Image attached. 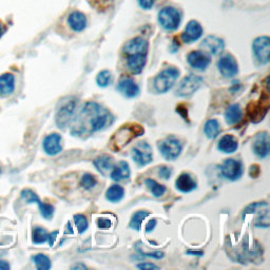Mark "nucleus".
<instances>
[{
	"label": "nucleus",
	"instance_id": "1",
	"mask_svg": "<svg viewBox=\"0 0 270 270\" xmlns=\"http://www.w3.org/2000/svg\"><path fill=\"white\" fill-rule=\"evenodd\" d=\"M114 121L112 114L106 108L95 102L86 103L73 115L71 121V134L86 136L102 131Z\"/></svg>",
	"mask_w": 270,
	"mask_h": 270
},
{
	"label": "nucleus",
	"instance_id": "2",
	"mask_svg": "<svg viewBox=\"0 0 270 270\" xmlns=\"http://www.w3.org/2000/svg\"><path fill=\"white\" fill-rule=\"evenodd\" d=\"M145 133L144 128L138 124L124 125L121 129L117 130L113 137L111 138V147L114 151H119L134 138L141 136Z\"/></svg>",
	"mask_w": 270,
	"mask_h": 270
},
{
	"label": "nucleus",
	"instance_id": "3",
	"mask_svg": "<svg viewBox=\"0 0 270 270\" xmlns=\"http://www.w3.org/2000/svg\"><path fill=\"white\" fill-rule=\"evenodd\" d=\"M76 98L68 97L61 103V106L57 109L55 121L58 128L65 129L72 121V117L75 113Z\"/></svg>",
	"mask_w": 270,
	"mask_h": 270
},
{
	"label": "nucleus",
	"instance_id": "4",
	"mask_svg": "<svg viewBox=\"0 0 270 270\" xmlns=\"http://www.w3.org/2000/svg\"><path fill=\"white\" fill-rule=\"evenodd\" d=\"M254 214V225L258 228L269 227V205L267 202H257L249 205L245 210L243 215Z\"/></svg>",
	"mask_w": 270,
	"mask_h": 270
},
{
	"label": "nucleus",
	"instance_id": "5",
	"mask_svg": "<svg viewBox=\"0 0 270 270\" xmlns=\"http://www.w3.org/2000/svg\"><path fill=\"white\" fill-rule=\"evenodd\" d=\"M179 76V71L174 68H167L154 78V88L158 93H166L173 87Z\"/></svg>",
	"mask_w": 270,
	"mask_h": 270
},
{
	"label": "nucleus",
	"instance_id": "6",
	"mask_svg": "<svg viewBox=\"0 0 270 270\" xmlns=\"http://www.w3.org/2000/svg\"><path fill=\"white\" fill-rule=\"evenodd\" d=\"M158 149L167 161H174L183 151V145L175 136H168L158 142Z\"/></svg>",
	"mask_w": 270,
	"mask_h": 270
},
{
	"label": "nucleus",
	"instance_id": "7",
	"mask_svg": "<svg viewBox=\"0 0 270 270\" xmlns=\"http://www.w3.org/2000/svg\"><path fill=\"white\" fill-rule=\"evenodd\" d=\"M182 22V16L175 8L167 7L158 13V23L167 31H175Z\"/></svg>",
	"mask_w": 270,
	"mask_h": 270
},
{
	"label": "nucleus",
	"instance_id": "8",
	"mask_svg": "<svg viewBox=\"0 0 270 270\" xmlns=\"http://www.w3.org/2000/svg\"><path fill=\"white\" fill-rule=\"evenodd\" d=\"M133 161L139 166L145 167L152 162L153 151L147 142H139L132 149Z\"/></svg>",
	"mask_w": 270,
	"mask_h": 270
},
{
	"label": "nucleus",
	"instance_id": "9",
	"mask_svg": "<svg viewBox=\"0 0 270 270\" xmlns=\"http://www.w3.org/2000/svg\"><path fill=\"white\" fill-rule=\"evenodd\" d=\"M202 83L203 81L201 77L190 74L183 78L182 82L178 84L175 93L177 96L181 97L190 96L197 91L199 87L202 86Z\"/></svg>",
	"mask_w": 270,
	"mask_h": 270
},
{
	"label": "nucleus",
	"instance_id": "10",
	"mask_svg": "<svg viewBox=\"0 0 270 270\" xmlns=\"http://www.w3.org/2000/svg\"><path fill=\"white\" fill-rule=\"evenodd\" d=\"M269 109V97L268 94H265L264 97L259 99L258 103H250L247 107V113L249 118L253 123H258L264 119L266 113Z\"/></svg>",
	"mask_w": 270,
	"mask_h": 270
},
{
	"label": "nucleus",
	"instance_id": "11",
	"mask_svg": "<svg viewBox=\"0 0 270 270\" xmlns=\"http://www.w3.org/2000/svg\"><path fill=\"white\" fill-rule=\"evenodd\" d=\"M252 50L255 58L262 65H266L269 63L270 39L268 36H261L255 38L252 43Z\"/></svg>",
	"mask_w": 270,
	"mask_h": 270
},
{
	"label": "nucleus",
	"instance_id": "12",
	"mask_svg": "<svg viewBox=\"0 0 270 270\" xmlns=\"http://www.w3.org/2000/svg\"><path fill=\"white\" fill-rule=\"evenodd\" d=\"M222 174L229 181H236L243 175V164L234 158L225 159L221 167Z\"/></svg>",
	"mask_w": 270,
	"mask_h": 270
},
{
	"label": "nucleus",
	"instance_id": "13",
	"mask_svg": "<svg viewBox=\"0 0 270 270\" xmlns=\"http://www.w3.org/2000/svg\"><path fill=\"white\" fill-rule=\"evenodd\" d=\"M217 67L219 72H221V74L226 78H232L238 72V65L235 61V58L230 54H227L219 58Z\"/></svg>",
	"mask_w": 270,
	"mask_h": 270
},
{
	"label": "nucleus",
	"instance_id": "14",
	"mask_svg": "<svg viewBox=\"0 0 270 270\" xmlns=\"http://www.w3.org/2000/svg\"><path fill=\"white\" fill-rule=\"evenodd\" d=\"M62 136L58 133H52L49 134L45 139H44V150L48 155H57L58 153L62 152L63 150V145H62Z\"/></svg>",
	"mask_w": 270,
	"mask_h": 270
},
{
	"label": "nucleus",
	"instance_id": "15",
	"mask_svg": "<svg viewBox=\"0 0 270 270\" xmlns=\"http://www.w3.org/2000/svg\"><path fill=\"white\" fill-rule=\"evenodd\" d=\"M201 48L205 52L211 55H218L224 51L225 44L222 38L216 36H208L201 44Z\"/></svg>",
	"mask_w": 270,
	"mask_h": 270
},
{
	"label": "nucleus",
	"instance_id": "16",
	"mask_svg": "<svg viewBox=\"0 0 270 270\" xmlns=\"http://www.w3.org/2000/svg\"><path fill=\"white\" fill-rule=\"evenodd\" d=\"M203 35V28L196 21L189 22L186 26L184 33L182 34V41L185 44H191L196 41Z\"/></svg>",
	"mask_w": 270,
	"mask_h": 270
},
{
	"label": "nucleus",
	"instance_id": "17",
	"mask_svg": "<svg viewBox=\"0 0 270 270\" xmlns=\"http://www.w3.org/2000/svg\"><path fill=\"white\" fill-rule=\"evenodd\" d=\"M252 150L254 154L259 158H265L269 155V135L267 132L256 134L253 141Z\"/></svg>",
	"mask_w": 270,
	"mask_h": 270
},
{
	"label": "nucleus",
	"instance_id": "18",
	"mask_svg": "<svg viewBox=\"0 0 270 270\" xmlns=\"http://www.w3.org/2000/svg\"><path fill=\"white\" fill-rule=\"evenodd\" d=\"M187 62L193 69L204 71L210 65V58L201 51H192L188 54Z\"/></svg>",
	"mask_w": 270,
	"mask_h": 270
},
{
	"label": "nucleus",
	"instance_id": "19",
	"mask_svg": "<svg viewBox=\"0 0 270 270\" xmlns=\"http://www.w3.org/2000/svg\"><path fill=\"white\" fill-rule=\"evenodd\" d=\"M148 48L149 45L145 41L144 38L136 37L129 41L125 47H124V52L127 55H132V54H146L148 53Z\"/></svg>",
	"mask_w": 270,
	"mask_h": 270
},
{
	"label": "nucleus",
	"instance_id": "20",
	"mask_svg": "<svg viewBox=\"0 0 270 270\" xmlns=\"http://www.w3.org/2000/svg\"><path fill=\"white\" fill-rule=\"evenodd\" d=\"M117 90L128 98L136 97L139 94V88L137 84L130 77L122 78L121 82L118 83Z\"/></svg>",
	"mask_w": 270,
	"mask_h": 270
},
{
	"label": "nucleus",
	"instance_id": "21",
	"mask_svg": "<svg viewBox=\"0 0 270 270\" xmlns=\"http://www.w3.org/2000/svg\"><path fill=\"white\" fill-rule=\"evenodd\" d=\"M175 187L183 193H189L196 189V182L189 173H182L175 181Z\"/></svg>",
	"mask_w": 270,
	"mask_h": 270
},
{
	"label": "nucleus",
	"instance_id": "22",
	"mask_svg": "<svg viewBox=\"0 0 270 270\" xmlns=\"http://www.w3.org/2000/svg\"><path fill=\"white\" fill-rule=\"evenodd\" d=\"M238 148V143L236 141V138L231 135V134H227L224 135L221 139H219L217 149L219 151L226 153V154H231L235 152Z\"/></svg>",
	"mask_w": 270,
	"mask_h": 270
},
{
	"label": "nucleus",
	"instance_id": "23",
	"mask_svg": "<svg viewBox=\"0 0 270 270\" xmlns=\"http://www.w3.org/2000/svg\"><path fill=\"white\" fill-rule=\"evenodd\" d=\"M146 62H147L146 54H132L129 55L127 59L128 67L134 74H138L143 71L144 67L146 66Z\"/></svg>",
	"mask_w": 270,
	"mask_h": 270
},
{
	"label": "nucleus",
	"instance_id": "24",
	"mask_svg": "<svg viewBox=\"0 0 270 270\" xmlns=\"http://www.w3.org/2000/svg\"><path fill=\"white\" fill-rule=\"evenodd\" d=\"M130 167L127 162L121 161L116 166H113L110 177H111L115 182H121L123 179H127L130 177Z\"/></svg>",
	"mask_w": 270,
	"mask_h": 270
},
{
	"label": "nucleus",
	"instance_id": "25",
	"mask_svg": "<svg viewBox=\"0 0 270 270\" xmlns=\"http://www.w3.org/2000/svg\"><path fill=\"white\" fill-rule=\"evenodd\" d=\"M68 23L74 32H82L87 27V18L82 12L75 11L70 14Z\"/></svg>",
	"mask_w": 270,
	"mask_h": 270
},
{
	"label": "nucleus",
	"instance_id": "26",
	"mask_svg": "<svg viewBox=\"0 0 270 270\" xmlns=\"http://www.w3.org/2000/svg\"><path fill=\"white\" fill-rule=\"evenodd\" d=\"M15 90V77L11 73H6L0 76V95L9 96Z\"/></svg>",
	"mask_w": 270,
	"mask_h": 270
},
{
	"label": "nucleus",
	"instance_id": "27",
	"mask_svg": "<svg viewBox=\"0 0 270 270\" xmlns=\"http://www.w3.org/2000/svg\"><path fill=\"white\" fill-rule=\"evenodd\" d=\"M243 117V111L237 104L229 106L225 111V121L228 125H234L241 121Z\"/></svg>",
	"mask_w": 270,
	"mask_h": 270
},
{
	"label": "nucleus",
	"instance_id": "28",
	"mask_svg": "<svg viewBox=\"0 0 270 270\" xmlns=\"http://www.w3.org/2000/svg\"><path fill=\"white\" fill-rule=\"evenodd\" d=\"M93 165L103 175H107L113 168V158L109 155H102L95 159Z\"/></svg>",
	"mask_w": 270,
	"mask_h": 270
},
{
	"label": "nucleus",
	"instance_id": "29",
	"mask_svg": "<svg viewBox=\"0 0 270 270\" xmlns=\"http://www.w3.org/2000/svg\"><path fill=\"white\" fill-rule=\"evenodd\" d=\"M124 195H125V190L122 186H119V185H112L111 187L108 188L106 192V198L111 203L119 202L124 197Z\"/></svg>",
	"mask_w": 270,
	"mask_h": 270
},
{
	"label": "nucleus",
	"instance_id": "30",
	"mask_svg": "<svg viewBox=\"0 0 270 270\" xmlns=\"http://www.w3.org/2000/svg\"><path fill=\"white\" fill-rule=\"evenodd\" d=\"M219 131H221V128H219V123L216 121V119H209V121L205 124V127H204V133L205 135L210 138V139H213L215 138Z\"/></svg>",
	"mask_w": 270,
	"mask_h": 270
},
{
	"label": "nucleus",
	"instance_id": "31",
	"mask_svg": "<svg viewBox=\"0 0 270 270\" xmlns=\"http://www.w3.org/2000/svg\"><path fill=\"white\" fill-rule=\"evenodd\" d=\"M148 215H149L148 211H145V210H139V211L135 212L132 215L131 221H130V224H129V227L134 229V230H137V231L138 230H141L142 224Z\"/></svg>",
	"mask_w": 270,
	"mask_h": 270
},
{
	"label": "nucleus",
	"instance_id": "32",
	"mask_svg": "<svg viewBox=\"0 0 270 270\" xmlns=\"http://www.w3.org/2000/svg\"><path fill=\"white\" fill-rule=\"evenodd\" d=\"M145 184L150 191H151L153 196H155V197L162 196L166 192V187L164 185L158 184L156 181H154V179H152V178H147L145 181Z\"/></svg>",
	"mask_w": 270,
	"mask_h": 270
},
{
	"label": "nucleus",
	"instance_id": "33",
	"mask_svg": "<svg viewBox=\"0 0 270 270\" xmlns=\"http://www.w3.org/2000/svg\"><path fill=\"white\" fill-rule=\"evenodd\" d=\"M32 259H33V262L38 270H48L52 266L51 259L49 258V256H47L46 254H43V253H38V254L33 255Z\"/></svg>",
	"mask_w": 270,
	"mask_h": 270
},
{
	"label": "nucleus",
	"instance_id": "34",
	"mask_svg": "<svg viewBox=\"0 0 270 270\" xmlns=\"http://www.w3.org/2000/svg\"><path fill=\"white\" fill-rule=\"evenodd\" d=\"M49 233L43 227H34L32 232V241L35 245H41L48 241Z\"/></svg>",
	"mask_w": 270,
	"mask_h": 270
},
{
	"label": "nucleus",
	"instance_id": "35",
	"mask_svg": "<svg viewBox=\"0 0 270 270\" xmlns=\"http://www.w3.org/2000/svg\"><path fill=\"white\" fill-rule=\"evenodd\" d=\"M96 83L98 85V87L101 88H106L108 87L110 84L112 83V74L110 73L107 70H104V71L99 72L97 77H96Z\"/></svg>",
	"mask_w": 270,
	"mask_h": 270
},
{
	"label": "nucleus",
	"instance_id": "36",
	"mask_svg": "<svg viewBox=\"0 0 270 270\" xmlns=\"http://www.w3.org/2000/svg\"><path fill=\"white\" fill-rule=\"evenodd\" d=\"M22 197L23 199L28 203V204H32V203H36L37 205L41 203V198L38 197V195L33 191L31 189H24L22 191Z\"/></svg>",
	"mask_w": 270,
	"mask_h": 270
},
{
	"label": "nucleus",
	"instance_id": "37",
	"mask_svg": "<svg viewBox=\"0 0 270 270\" xmlns=\"http://www.w3.org/2000/svg\"><path fill=\"white\" fill-rule=\"evenodd\" d=\"M73 219H74V223L76 225L78 232L81 234L84 233L86 230L88 229V226H89L88 221H87V217L85 215H83V214H76V215H74Z\"/></svg>",
	"mask_w": 270,
	"mask_h": 270
},
{
	"label": "nucleus",
	"instance_id": "38",
	"mask_svg": "<svg viewBox=\"0 0 270 270\" xmlns=\"http://www.w3.org/2000/svg\"><path fill=\"white\" fill-rule=\"evenodd\" d=\"M97 181L96 177L90 173H86L83 175L82 179H81V186L85 189V190H90L92 189L93 187H95Z\"/></svg>",
	"mask_w": 270,
	"mask_h": 270
},
{
	"label": "nucleus",
	"instance_id": "39",
	"mask_svg": "<svg viewBox=\"0 0 270 270\" xmlns=\"http://www.w3.org/2000/svg\"><path fill=\"white\" fill-rule=\"evenodd\" d=\"M39 210H41V214L46 218V219H51L54 214V207L51 204H45L41 202L38 204Z\"/></svg>",
	"mask_w": 270,
	"mask_h": 270
},
{
	"label": "nucleus",
	"instance_id": "40",
	"mask_svg": "<svg viewBox=\"0 0 270 270\" xmlns=\"http://www.w3.org/2000/svg\"><path fill=\"white\" fill-rule=\"evenodd\" d=\"M111 226H112L111 219H109V218H107V217H99V218L97 219V227H98L99 229L107 230V229H109Z\"/></svg>",
	"mask_w": 270,
	"mask_h": 270
},
{
	"label": "nucleus",
	"instance_id": "41",
	"mask_svg": "<svg viewBox=\"0 0 270 270\" xmlns=\"http://www.w3.org/2000/svg\"><path fill=\"white\" fill-rule=\"evenodd\" d=\"M158 173L163 178L169 179L170 176H171V174H172V169L170 167H167V166H162V167H159Z\"/></svg>",
	"mask_w": 270,
	"mask_h": 270
},
{
	"label": "nucleus",
	"instance_id": "42",
	"mask_svg": "<svg viewBox=\"0 0 270 270\" xmlns=\"http://www.w3.org/2000/svg\"><path fill=\"white\" fill-rule=\"evenodd\" d=\"M176 112L182 116L183 119H185V121L188 122V110H187L186 105H184V104L178 105L176 107Z\"/></svg>",
	"mask_w": 270,
	"mask_h": 270
},
{
	"label": "nucleus",
	"instance_id": "43",
	"mask_svg": "<svg viewBox=\"0 0 270 270\" xmlns=\"http://www.w3.org/2000/svg\"><path fill=\"white\" fill-rule=\"evenodd\" d=\"M137 3L143 9L150 10L154 5V0H137Z\"/></svg>",
	"mask_w": 270,
	"mask_h": 270
},
{
	"label": "nucleus",
	"instance_id": "44",
	"mask_svg": "<svg viewBox=\"0 0 270 270\" xmlns=\"http://www.w3.org/2000/svg\"><path fill=\"white\" fill-rule=\"evenodd\" d=\"M139 253H142L143 255L145 256H148V257H154V258H162L164 257V253L161 252V251H155V252H147V253H144L142 250H138Z\"/></svg>",
	"mask_w": 270,
	"mask_h": 270
},
{
	"label": "nucleus",
	"instance_id": "45",
	"mask_svg": "<svg viewBox=\"0 0 270 270\" xmlns=\"http://www.w3.org/2000/svg\"><path fill=\"white\" fill-rule=\"evenodd\" d=\"M249 174H250V176L253 177V178L257 177L258 174H259V167H258V165H252L251 167H250V169H249Z\"/></svg>",
	"mask_w": 270,
	"mask_h": 270
},
{
	"label": "nucleus",
	"instance_id": "46",
	"mask_svg": "<svg viewBox=\"0 0 270 270\" xmlns=\"http://www.w3.org/2000/svg\"><path fill=\"white\" fill-rule=\"evenodd\" d=\"M155 226H156V221H155L154 218H152L151 221H149V222H148V224L146 225V232H147V233H149V232L153 231L154 228H155Z\"/></svg>",
	"mask_w": 270,
	"mask_h": 270
},
{
	"label": "nucleus",
	"instance_id": "47",
	"mask_svg": "<svg viewBox=\"0 0 270 270\" xmlns=\"http://www.w3.org/2000/svg\"><path fill=\"white\" fill-rule=\"evenodd\" d=\"M137 268H139V269H158V266L151 264V263H143V264H138Z\"/></svg>",
	"mask_w": 270,
	"mask_h": 270
},
{
	"label": "nucleus",
	"instance_id": "48",
	"mask_svg": "<svg viewBox=\"0 0 270 270\" xmlns=\"http://www.w3.org/2000/svg\"><path fill=\"white\" fill-rule=\"evenodd\" d=\"M57 234H58V231H54V232H52L51 234H49L48 241H49L50 246H53V244H54V242H55V239H56V237H57Z\"/></svg>",
	"mask_w": 270,
	"mask_h": 270
},
{
	"label": "nucleus",
	"instance_id": "49",
	"mask_svg": "<svg viewBox=\"0 0 270 270\" xmlns=\"http://www.w3.org/2000/svg\"><path fill=\"white\" fill-rule=\"evenodd\" d=\"M10 269V265L8 262L3 261V259H0V270H9Z\"/></svg>",
	"mask_w": 270,
	"mask_h": 270
},
{
	"label": "nucleus",
	"instance_id": "50",
	"mask_svg": "<svg viewBox=\"0 0 270 270\" xmlns=\"http://www.w3.org/2000/svg\"><path fill=\"white\" fill-rule=\"evenodd\" d=\"M86 268H87L86 265H84L82 263H78V264L72 266V269H86Z\"/></svg>",
	"mask_w": 270,
	"mask_h": 270
},
{
	"label": "nucleus",
	"instance_id": "51",
	"mask_svg": "<svg viewBox=\"0 0 270 270\" xmlns=\"http://www.w3.org/2000/svg\"><path fill=\"white\" fill-rule=\"evenodd\" d=\"M188 253L189 254H198V255H203V252H201V251H199V252H192V251H188Z\"/></svg>",
	"mask_w": 270,
	"mask_h": 270
},
{
	"label": "nucleus",
	"instance_id": "52",
	"mask_svg": "<svg viewBox=\"0 0 270 270\" xmlns=\"http://www.w3.org/2000/svg\"><path fill=\"white\" fill-rule=\"evenodd\" d=\"M3 32H4V26H3L2 23H0V37H2Z\"/></svg>",
	"mask_w": 270,
	"mask_h": 270
},
{
	"label": "nucleus",
	"instance_id": "53",
	"mask_svg": "<svg viewBox=\"0 0 270 270\" xmlns=\"http://www.w3.org/2000/svg\"><path fill=\"white\" fill-rule=\"evenodd\" d=\"M67 226H68L69 228H71V225H70V223H69V224H68ZM67 230H68V228H67ZM68 232H69V233H72L73 231H72V230H71V229H70V230H69V231H66V233H68Z\"/></svg>",
	"mask_w": 270,
	"mask_h": 270
},
{
	"label": "nucleus",
	"instance_id": "54",
	"mask_svg": "<svg viewBox=\"0 0 270 270\" xmlns=\"http://www.w3.org/2000/svg\"><path fill=\"white\" fill-rule=\"evenodd\" d=\"M0 173H2V170H0Z\"/></svg>",
	"mask_w": 270,
	"mask_h": 270
}]
</instances>
